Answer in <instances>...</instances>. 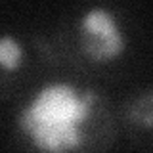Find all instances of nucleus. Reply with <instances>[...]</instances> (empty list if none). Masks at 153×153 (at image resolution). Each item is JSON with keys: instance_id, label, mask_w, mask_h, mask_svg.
<instances>
[{"instance_id": "nucleus-1", "label": "nucleus", "mask_w": 153, "mask_h": 153, "mask_svg": "<svg viewBox=\"0 0 153 153\" xmlns=\"http://www.w3.org/2000/svg\"><path fill=\"white\" fill-rule=\"evenodd\" d=\"M98 92L73 82H46L17 115V126L36 153H75L86 142V126Z\"/></svg>"}, {"instance_id": "nucleus-2", "label": "nucleus", "mask_w": 153, "mask_h": 153, "mask_svg": "<svg viewBox=\"0 0 153 153\" xmlns=\"http://www.w3.org/2000/svg\"><path fill=\"white\" fill-rule=\"evenodd\" d=\"M79 38L84 56L96 63H109L117 59L124 54L128 44L119 19L103 6H94L80 16Z\"/></svg>"}, {"instance_id": "nucleus-4", "label": "nucleus", "mask_w": 153, "mask_h": 153, "mask_svg": "<svg viewBox=\"0 0 153 153\" xmlns=\"http://www.w3.org/2000/svg\"><path fill=\"white\" fill-rule=\"evenodd\" d=\"M23 63V46L12 35H4L0 38V67L6 73L17 71Z\"/></svg>"}, {"instance_id": "nucleus-3", "label": "nucleus", "mask_w": 153, "mask_h": 153, "mask_svg": "<svg viewBox=\"0 0 153 153\" xmlns=\"http://www.w3.org/2000/svg\"><path fill=\"white\" fill-rule=\"evenodd\" d=\"M126 119L138 128L153 130V90L134 98L126 107Z\"/></svg>"}]
</instances>
